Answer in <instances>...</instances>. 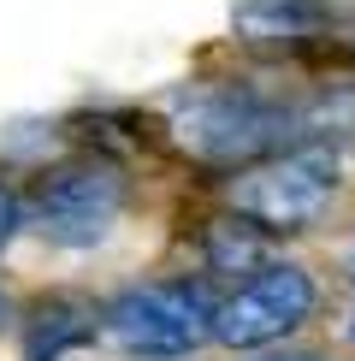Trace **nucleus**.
Segmentation results:
<instances>
[{"label": "nucleus", "mask_w": 355, "mask_h": 361, "mask_svg": "<svg viewBox=\"0 0 355 361\" xmlns=\"http://www.w3.org/2000/svg\"><path fill=\"white\" fill-rule=\"evenodd\" d=\"M337 195V154L332 148H285L237 172L231 207L255 231H308Z\"/></svg>", "instance_id": "obj_1"}, {"label": "nucleus", "mask_w": 355, "mask_h": 361, "mask_svg": "<svg viewBox=\"0 0 355 361\" xmlns=\"http://www.w3.org/2000/svg\"><path fill=\"white\" fill-rule=\"evenodd\" d=\"M219 302H207L201 284H137V290L107 302V332L113 350L142 355V361H178L189 355L201 338H213Z\"/></svg>", "instance_id": "obj_2"}, {"label": "nucleus", "mask_w": 355, "mask_h": 361, "mask_svg": "<svg viewBox=\"0 0 355 361\" xmlns=\"http://www.w3.org/2000/svg\"><path fill=\"white\" fill-rule=\"evenodd\" d=\"M314 314V279L296 261H266L261 273H249L213 314V338L225 350H261V343L290 338L296 326Z\"/></svg>", "instance_id": "obj_3"}, {"label": "nucleus", "mask_w": 355, "mask_h": 361, "mask_svg": "<svg viewBox=\"0 0 355 361\" xmlns=\"http://www.w3.org/2000/svg\"><path fill=\"white\" fill-rule=\"evenodd\" d=\"M178 137L184 148H196L201 160H266L278 142H285V113L273 101L249 95V89H213V95H196L184 113H178Z\"/></svg>", "instance_id": "obj_4"}, {"label": "nucleus", "mask_w": 355, "mask_h": 361, "mask_svg": "<svg viewBox=\"0 0 355 361\" xmlns=\"http://www.w3.org/2000/svg\"><path fill=\"white\" fill-rule=\"evenodd\" d=\"M125 214V178L101 160H71L42 178L36 190V225L59 249H95Z\"/></svg>", "instance_id": "obj_5"}, {"label": "nucleus", "mask_w": 355, "mask_h": 361, "mask_svg": "<svg viewBox=\"0 0 355 361\" xmlns=\"http://www.w3.org/2000/svg\"><path fill=\"white\" fill-rule=\"evenodd\" d=\"M231 24L249 42H296V36H320L332 24V6L325 0H237Z\"/></svg>", "instance_id": "obj_6"}, {"label": "nucleus", "mask_w": 355, "mask_h": 361, "mask_svg": "<svg viewBox=\"0 0 355 361\" xmlns=\"http://www.w3.org/2000/svg\"><path fill=\"white\" fill-rule=\"evenodd\" d=\"M83 338H95V314L77 302H42L24 338V361H59L66 350H77Z\"/></svg>", "instance_id": "obj_7"}, {"label": "nucleus", "mask_w": 355, "mask_h": 361, "mask_svg": "<svg viewBox=\"0 0 355 361\" xmlns=\"http://www.w3.org/2000/svg\"><path fill=\"white\" fill-rule=\"evenodd\" d=\"M261 255V231L249 219H219L213 231H207V261L225 267V273H237V267H249Z\"/></svg>", "instance_id": "obj_8"}, {"label": "nucleus", "mask_w": 355, "mask_h": 361, "mask_svg": "<svg viewBox=\"0 0 355 361\" xmlns=\"http://www.w3.org/2000/svg\"><path fill=\"white\" fill-rule=\"evenodd\" d=\"M18 219H24V202L12 195L6 184H0V249L12 243V231H18Z\"/></svg>", "instance_id": "obj_9"}, {"label": "nucleus", "mask_w": 355, "mask_h": 361, "mask_svg": "<svg viewBox=\"0 0 355 361\" xmlns=\"http://www.w3.org/2000/svg\"><path fill=\"white\" fill-rule=\"evenodd\" d=\"M349 343H355V314H349Z\"/></svg>", "instance_id": "obj_10"}, {"label": "nucleus", "mask_w": 355, "mask_h": 361, "mask_svg": "<svg viewBox=\"0 0 355 361\" xmlns=\"http://www.w3.org/2000/svg\"><path fill=\"white\" fill-rule=\"evenodd\" d=\"M0 326H6V302H0Z\"/></svg>", "instance_id": "obj_11"}, {"label": "nucleus", "mask_w": 355, "mask_h": 361, "mask_svg": "<svg viewBox=\"0 0 355 361\" xmlns=\"http://www.w3.org/2000/svg\"><path fill=\"white\" fill-rule=\"evenodd\" d=\"M290 361H314V355H290Z\"/></svg>", "instance_id": "obj_12"}, {"label": "nucleus", "mask_w": 355, "mask_h": 361, "mask_svg": "<svg viewBox=\"0 0 355 361\" xmlns=\"http://www.w3.org/2000/svg\"><path fill=\"white\" fill-rule=\"evenodd\" d=\"M349 273H355V255H349Z\"/></svg>", "instance_id": "obj_13"}]
</instances>
